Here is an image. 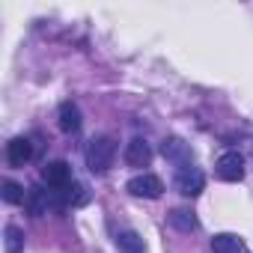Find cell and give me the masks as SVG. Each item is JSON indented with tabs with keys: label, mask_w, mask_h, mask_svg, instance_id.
<instances>
[{
	"label": "cell",
	"mask_w": 253,
	"mask_h": 253,
	"mask_svg": "<svg viewBox=\"0 0 253 253\" xmlns=\"http://www.w3.org/2000/svg\"><path fill=\"white\" fill-rule=\"evenodd\" d=\"M27 197H24V188L18 185V182H12V179H6L3 182V203H9V206H18V203H24Z\"/></svg>",
	"instance_id": "cell-16"
},
{
	"label": "cell",
	"mask_w": 253,
	"mask_h": 253,
	"mask_svg": "<svg viewBox=\"0 0 253 253\" xmlns=\"http://www.w3.org/2000/svg\"><path fill=\"white\" fill-rule=\"evenodd\" d=\"M125 188H128V194H134V197H146V200H158V197L164 194V182H161L158 176H152V173H140V176H134Z\"/></svg>",
	"instance_id": "cell-5"
},
{
	"label": "cell",
	"mask_w": 253,
	"mask_h": 253,
	"mask_svg": "<svg viewBox=\"0 0 253 253\" xmlns=\"http://www.w3.org/2000/svg\"><path fill=\"white\" fill-rule=\"evenodd\" d=\"M113 158H116V143L113 137H92L86 143V164L92 173H107L113 167Z\"/></svg>",
	"instance_id": "cell-1"
},
{
	"label": "cell",
	"mask_w": 253,
	"mask_h": 253,
	"mask_svg": "<svg viewBox=\"0 0 253 253\" xmlns=\"http://www.w3.org/2000/svg\"><path fill=\"white\" fill-rule=\"evenodd\" d=\"M203 188H206V176L200 167L191 164V167L176 170V191L182 197H197V194H203Z\"/></svg>",
	"instance_id": "cell-4"
},
{
	"label": "cell",
	"mask_w": 253,
	"mask_h": 253,
	"mask_svg": "<svg viewBox=\"0 0 253 253\" xmlns=\"http://www.w3.org/2000/svg\"><path fill=\"white\" fill-rule=\"evenodd\" d=\"M214 170H217V179H223V182H241L244 179V155L229 149L217 158Z\"/></svg>",
	"instance_id": "cell-3"
},
{
	"label": "cell",
	"mask_w": 253,
	"mask_h": 253,
	"mask_svg": "<svg viewBox=\"0 0 253 253\" xmlns=\"http://www.w3.org/2000/svg\"><path fill=\"white\" fill-rule=\"evenodd\" d=\"M42 182H48V188L54 191H63L72 185V167L66 161H48L42 167Z\"/></svg>",
	"instance_id": "cell-6"
},
{
	"label": "cell",
	"mask_w": 253,
	"mask_h": 253,
	"mask_svg": "<svg viewBox=\"0 0 253 253\" xmlns=\"http://www.w3.org/2000/svg\"><path fill=\"white\" fill-rule=\"evenodd\" d=\"M161 155H164L170 164H176V170H182V167H191V164H194V155H191L188 143H185V140H179V137H170V140H164V146H161Z\"/></svg>",
	"instance_id": "cell-7"
},
{
	"label": "cell",
	"mask_w": 253,
	"mask_h": 253,
	"mask_svg": "<svg viewBox=\"0 0 253 253\" xmlns=\"http://www.w3.org/2000/svg\"><path fill=\"white\" fill-rule=\"evenodd\" d=\"M60 200H63V209H75V206H84L86 200H89V194H86V188L81 185V182H72L69 188H63L60 191Z\"/></svg>",
	"instance_id": "cell-13"
},
{
	"label": "cell",
	"mask_w": 253,
	"mask_h": 253,
	"mask_svg": "<svg viewBox=\"0 0 253 253\" xmlns=\"http://www.w3.org/2000/svg\"><path fill=\"white\" fill-rule=\"evenodd\" d=\"M57 122H60V128L66 131V134H75V131H81V107L75 104V101H63L60 104V110H57Z\"/></svg>",
	"instance_id": "cell-10"
},
{
	"label": "cell",
	"mask_w": 253,
	"mask_h": 253,
	"mask_svg": "<svg viewBox=\"0 0 253 253\" xmlns=\"http://www.w3.org/2000/svg\"><path fill=\"white\" fill-rule=\"evenodd\" d=\"M24 206H27V211H30L33 217H42V214H48V211H63L60 191H42V188H30Z\"/></svg>",
	"instance_id": "cell-2"
},
{
	"label": "cell",
	"mask_w": 253,
	"mask_h": 253,
	"mask_svg": "<svg viewBox=\"0 0 253 253\" xmlns=\"http://www.w3.org/2000/svg\"><path fill=\"white\" fill-rule=\"evenodd\" d=\"M167 220H170V226L179 229V232H194V229L200 226V220H197V214H194L191 209H173V211L167 214Z\"/></svg>",
	"instance_id": "cell-11"
},
{
	"label": "cell",
	"mask_w": 253,
	"mask_h": 253,
	"mask_svg": "<svg viewBox=\"0 0 253 253\" xmlns=\"http://www.w3.org/2000/svg\"><path fill=\"white\" fill-rule=\"evenodd\" d=\"M116 244H119V253H146L143 247V238L134 232V229H125L116 235Z\"/></svg>",
	"instance_id": "cell-14"
},
{
	"label": "cell",
	"mask_w": 253,
	"mask_h": 253,
	"mask_svg": "<svg viewBox=\"0 0 253 253\" xmlns=\"http://www.w3.org/2000/svg\"><path fill=\"white\" fill-rule=\"evenodd\" d=\"M30 158H33V143L27 137H12L6 143V161H9V167H24Z\"/></svg>",
	"instance_id": "cell-9"
},
{
	"label": "cell",
	"mask_w": 253,
	"mask_h": 253,
	"mask_svg": "<svg viewBox=\"0 0 253 253\" xmlns=\"http://www.w3.org/2000/svg\"><path fill=\"white\" fill-rule=\"evenodd\" d=\"M125 164L128 167H149V161H152V149H149V143L143 140V137H134L128 146H125Z\"/></svg>",
	"instance_id": "cell-8"
},
{
	"label": "cell",
	"mask_w": 253,
	"mask_h": 253,
	"mask_svg": "<svg viewBox=\"0 0 253 253\" xmlns=\"http://www.w3.org/2000/svg\"><path fill=\"white\" fill-rule=\"evenodd\" d=\"M211 250L214 253H244V241L232 232H217L211 238Z\"/></svg>",
	"instance_id": "cell-12"
},
{
	"label": "cell",
	"mask_w": 253,
	"mask_h": 253,
	"mask_svg": "<svg viewBox=\"0 0 253 253\" xmlns=\"http://www.w3.org/2000/svg\"><path fill=\"white\" fill-rule=\"evenodd\" d=\"M3 247H6V253H24V229L9 223L3 229Z\"/></svg>",
	"instance_id": "cell-15"
}]
</instances>
